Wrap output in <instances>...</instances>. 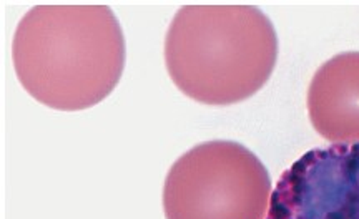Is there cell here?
<instances>
[{
  "mask_svg": "<svg viewBox=\"0 0 359 219\" xmlns=\"http://www.w3.org/2000/svg\"><path fill=\"white\" fill-rule=\"evenodd\" d=\"M306 108L314 132L330 143H359V52H343L314 71Z\"/></svg>",
  "mask_w": 359,
  "mask_h": 219,
  "instance_id": "5",
  "label": "cell"
},
{
  "mask_svg": "<svg viewBox=\"0 0 359 219\" xmlns=\"http://www.w3.org/2000/svg\"><path fill=\"white\" fill-rule=\"evenodd\" d=\"M271 178L253 151L236 141L193 146L168 169L167 219H266Z\"/></svg>",
  "mask_w": 359,
  "mask_h": 219,
  "instance_id": "3",
  "label": "cell"
},
{
  "mask_svg": "<svg viewBox=\"0 0 359 219\" xmlns=\"http://www.w3.org/2000/svg\"><path fill=\"white\" fill-rule=\"evenodd\" d=\"M12 57L24 90L58 111L92 108L122 78L127 45L107 6H35L13 34Z\"/></svg>",
  "mask_w": 359,
  "mask_h": 219,
  "instance_id": "1",
  "label": "cell"
},
{
  "mask_svg": "<svg viewBox=\"0 0 359 219\" xmlns=\"http://www.w3.org/2000/svg\"><path fill=\"white\" fill-rule=\"evenodd\" d=\"M266 219H359V143L313 148L281 174Z\"/></svg>",
  "mask_w": 359,
  "mask_h": 219,
  "instance_id": "4",
  "label": "cell"
},
{
  "mask_svg": "<svg viewBox=\"0 0 359 219\" xmlns=\"http://www.w3.org/2000/svg\"><path fill=\"white\" fill-rule=\"evenodd\" d=\"M278 60L275 25L253 6L180 7L165 35V65L183 95L203 105L248 100Z\"/></svg>",
  "mask_w": 359,
  "mask_h": 219,
  "instance_id": "2",
  "label": "cell"
}]
</instances>
